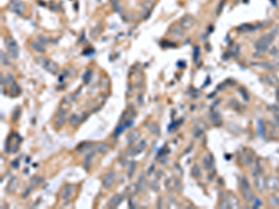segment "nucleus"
Returning a JSON list of instances; mask_svg holds the SVG:
<instances>
[{"mask_svg": "<svg viewBox=\"0 0 279 209\" xmlns=\"http://www.w3.org/2000/svg\"><path fill=\"white\" fill-rule=\"evenodd\" d=\"M255 183L257 185V188L260 190H263L265 188H266V181L265 180L263 179V176H256V180H255Z\"/></svg>", "mask_w": 279, "mask_h": 209, "instance_id": "2eb2a0df", "label": "nucleus"}, {"mask_svg": "<svg viewBox=\"0 0 279 209\" xmlns=\"http://www.w3.org/2000/svg\"><path fill=\"white\" fill-rule=\"evenodd\" d=\"M0 57H1V63L3 64V65H8V64L9 63V60L6 53H4V51L0 52Z\"/></svg>", "mask_w": 279, "mask_h": 209, "instance_id": "72a5a7b5", "label": "nucleus"}, {"mask_svg": "<svg viewBox=\"0 0 279 209\" xmlns=\"http://www.w3.org/2000/svg\"><path fill=\"white\" fill-rule=\"evenodd\" d=\"M203 164H204V166L207 169L211 168L212 166H213V158H212V156L209 155V154H207L204 157V159H203Z\"/></svg>", "mask_w": 279, "mask_h": 209, "instance_id": "412c9836", "label": "nucleus"}, {"mask_svg": "<svg viewBox=\"0 0 279 209\" xmlns=\"http://www.w3.org/2000/svg\"><path fill=\"white\" fill-rule=\"evenodd\" d=\"M194 24V19L191 15H185L180 19V26L183 29H189Z\"/></svg>", "mask_w": 279, "mask_h": 209, "instance_id": "1a4fd4ad", "label": "nucleus"}, {"mask_svg": "<svg viewBox=\"0 0 279 209\" xmlns=\"http://www.w3.org/2000/svg\"><path fill=\"white\" fill-rule=\"evenodd\" d=\"M136 170V163L135 162H131L130 165H129V168H128V173H127V176H132L134 172Z\"/></svg>", "mask_w": 279, "mask_h": 209, "instance_id": "2f4dec72", "label": "nucleus"}, {"mask_svg": "<svg viewBox=\"0 0 279 209\" xmlns=\"http://www.w3.org/2000/svg\"><path fill=\"white\" fill-rule=\"evenodd\" d=\"M18 183H19V181H18V179L16 178V176L11 178L10 180L8 183V186L6 187L7 192H9V194H12V192H14V190H16V188H17V186H18Z\"/></svg>", "mask_w": 279, "mask_h": 209, "instance_id": "ddd939ff", "label": "nucleus"}, {"mask_svg": "<svg viewBox=\"0 0 279 209\" xmlns=\"http://www.w3.org/2000/svg\"><path fill=\"white\" fill-rule=\"evenodd\" d=\"M74 191H75V188L73 185H66L61 189L60 197L62 200H67L71 197V195L74 194Z\"/></svg>", "mask_w": 279, "mask_h": 209, "instance_id": "6e6552de", "label": "nucleus"}, {"mask_svg": "<svg viewBox=\"0 0 279 209\" xmlns=\"http://www.w3.org/2000/svg\"><path fill=\"white\" fill-rule=\"evenodd\" d=\"M183 28L180 25H176V26H174V30H170V34L174 38L176 37L177 39H180V37L183 36Z\"/></svg>", "mask_w": 279, "mask_h": 209, "instance_id": "4468645a", "label": "nucleus"}, {"mask_svg": "<svg viewBox=\"0 0 279 209\" xmlns=\"http://www.w3.org/2000/svg\"><path fill=\"white\" fill-rule=\"evenodd\" d=\"M91 146H92V144L88 143V142H84V143L80 144V145L77 147V150H78L80 152H85V151L89 150V149L91 148Z\"/></svg>", "mask_w": 279, "mask_h": 209, "instance_id": "393cba45", "label": "nucleus"}, {"mask_svg": "<svg viewBox=\"0 0 279 209\" xmlns=\"http://www.w3.org/2000/svg\"><path fill=\"white\" fill-rule=\"evenodd\" d=\"M37 61L39 65H41L44 69H46L47 72H50L52 74H56L59 71L58 65L53 60L50 59H47L43 56H39L37 58Z\"/></svg>", "mask_w": 279, "mask_h": 209, "instance_id": "f03ea898", "label": "nucleus"}, {"mask_svg": "<svg viewBox=\"0 0 279 209\" xmlns=\"http://www.w3.org/2000/svg\"><path fill=\"white\" fill-rule=\"evenodd\" d=\"M41 182H43V178H41V176H35L31 179L30 185H31V187H35V186H37L38 184H40Z\"/></svg>", "mask_w": 279, "mask_h": 209, "instance_id": "b1692460", "label": "nucleus"}, {"mask_svg": "<svg viewBox=\"0 0 279 209\" xmlns=\"http://www.w3.org/2000/svg\"><path fill=\"white\" fill-rule=\"evenodd\" d=\"M124 198H125V196L123 195V194H116V195H113L111 199H110V201H109V203H108V207L109 208H116V207H117L121 203H122V201L124 200Z\"/></svg>", "mask_w": 279, "mask_h": 209, "instance_id": "9d476101", "label": "nucleus"}, {"mask_svg": "<svg viewBox=\"0 0 279 209\" xmlns=\"http://www.w3.org/2000/svg\"><path fill=\"white\" fill-rule=\"evenodd\" d=\"M278 63H279V60H278Z\"/></svg>", "mask_w": 279, "mask_h": 209, "instance_id": "79ce46f5", "label": "nucleus"}, {"mask_svg": "<svg viewBox=\"0 0 279 209\" xmlns=\"http://www.w3.org/2000/svg\"><path fill=\"white\" fill-rule=\"evenodd\" d=\"M19 163H20L19 159H16L15 161H13V162H11V166H12V167H14V168H17V167H19Z\"/></svg>", "mask_w": 279, "mask_h": 209, "instance_id": "4c0bfd02", "label": "nucleus"}, {"mask_svg": "<svg viewBox=\"0 0 279 209\" xmlns=\"http://www.w3.org/2000/svg\"><path fill=\"white\" fill-rule=\"evenodd\" d=\"M120 2V0H111V3L113 5V7L114 8V9L117 10V7H118V4Z\"/></svg>", "mask_w": 279, "mask_h": 209, "instance_id": "e433bc0d", "label": "nucleus"}, {"mask_svg": "<svg viewBox=\"0 0 279 209\" xmlns=\"http://www.w3.org/2000/svg\"><path fill=\"white\" fill-rule=\"evenodd\" d=\"M69 123H70L71 125H73V126H77V125H79V123H80V117H79L77 115L73 114V115H71L70 117H69Z\"/></svg>", "mask_w": 279, "mask_h": 209, "instance_id": "4be33fe9", "label": "nucleus"}, {"mask_svg": "<svg viewBox=\"0 0 279 209\" xmlns=\"http://www.w3.org/2000/svg\"><path fill=\"white\" fill-rule=\"evenodd\" d=\"M278 175H279V168H278Z\"/></svg>", "mask_w": 279, "mask_h": 209, "instance_id": "a19ab883", "label": "nucleus"}, {"mask_svg": "<svg viewBox=\"0 0 279 209\" xmlns=\"http://www.w3.org/2000/svg\"><path fill=\"white\" fill-rule=\"evenodd\" d=\"M227 203H228L229 207H231V208H234V207L236 208V207H238V201H237V199H236L234 195H232V194L228 195Z\"/></svg>", "mask_w": 279, "mask_h": 209, "instance_id": "aec40b11", "label": "nucleus"}, {"mask_svg": "<svg viewBox=\"0 0 279 209\" xmlns=\"http://www.w3.org/2000/svg\"><path fill=\"white\" fill-rule=\"evenodd\" d=\"M20 115H21V109H20L19 107H17V108H16V109L14 110L13 114H12V119H13L14 122H16V121H17V120L19 119Z\"/></svg>", "mask_w": 279, "mask_h": 209, "instance_id": "473e14b6", "label": "nucleus"}, {"mask_svg": "<svg viewBox=\"0 0 279 209\" xmlns=\"http://www.w3.org/2000/svg\"><path fill=\"white\" fill-rule=\"evenodd\" d=\"M9 9L18 15H23L26 9V6L22 0H11L9 4Z\"/></svg>", "mask_w": 279, "mask_h": 209, "instance_id": "20e7f679", "label": "nucleus"}, {"mask_svg": "<svg viewBox=\"0 0 279 209\" xmlns=\"http://www.w3.org/2000/svg\"><path fill=\"white\" fill-rule=\"evenodd\" d=\"M126 127H127L126 124H122V125H119L118 126H117L116 130H114V136H116V137H118V136L125 130Z\"/></svg>", "mask_w": 279, "mask_h": 209, "instance_id": "bb28decb", "label": "nucleus"}, {"mask_svg": "<svg viewBox=\"0 0 279 209\" xmlns=\"http://www.w3.org/2000/svg\"><path fill=\"white\" fill-rule=\"evenodd\" d=\"M91 77H92V71H91V70H88V71L85 73L84 76H83L84 82H85L86 84H89V81H90V79H91Z\"/></svg>", "mask_w": 279, "mask_h": 209, "instance_id": "c756f323", "label": "nucleus"}, {"mask_svg": "<svg viewBox=\"0 0 279 209\" xmlns=\"http://www.w3.org/2000/svg\"><path fill=\"white\" fill-rule=\"evenodd\" d=\"M153 3L150 0H147V1H144L141 5V9H142V12H141V15H143V17L145 18V15L149 16L152 9H153Z\"/></svg>", "mask_w": 279, "mask_h": 209, "instance_id": "f8f14e48", "label": "nucleus"}, {"mask_svg": "<svg viewBox=\"0 0 279 209\" xmlns=\"http://www.w3.org/2000/svg\"><path fill=\"white\" fill-rule=\"evenodd\" d=\"M241 190H242V194L244 195V198L247 200L248 202L252 201L253 199V191L249 186V183L248 182V180L246 179H243L241 181Z\"/></svg>", "mask_w": 279, "mask_h": 209, "instance_id": "39448f33", "label": "nucleus"}, {"mask_svg": "<svg viewBox=\"0 0 279 209\" xmlns=\"http://www.w3.org/2000/svg\"><path fill=\"white\" fill-rule=\"evenodd\" d=\"M9 92H10V95L12 96V97H14V98L20 95V93H21V88H20V87L18 86V84L16 83V82H13V83H12V85H11V87H10Z\"/></svg>", "mask_w": 279, "mask_h": 209, "instance_id": "a211bd4d", "label": "nucleus"}, {"mask_svg": "<svg viewBox=\"0 0 279 209\" xmlns=\"http://www.w3.org/2000/svg\"><path fill=\"white\" fill-rule=\"evenodd\" d=\"M270 203H271L273 205H274V206L279 205V194H277V195H273V196L271 197V199H270Z\"/></svg>", "mask_w": 279, "mask_h": 209, "instance_id": "f704fd0d", "label": "nucleus"}, {"mask_svg": "<svg viewBox=\"0 0 279 209\" xmlns=\"http://www.w3.org/2000/svg\"><path fill=\"white\" fill-rule=\"evenodd\" d=\"M5 44H6V47L8 51L9 52V55L13 58V59H17L19 57V46L16 42V40L11 37V36H7L5 38Z\"/></svg>", "mask_w": 279, "mask_h": 209, "instance_id": "7ed1b4c3", "label": "nucleus"}, {"mask_svg": "<svg viewBox=\"0 0 279 209\" xmlns=\"http://www.w3.org/2000/svg\"><path fill=\"white\" fill-rule=\"evenodd\" d=\"M37 41H39L42 45H44V46H46L47 44V42H48V40L45 37V36H38L37 37Z\"/></svg>", "mask_w": 279, "mask_h": 209, "instance_id": "c9c22d12", "label": "nucleus"}, {"mask_svg": "<svg viewBox=\"0 0 279 209\" xmlns=\"http://www.w3.org/2000/svg\"><path fill=\"white\" fill-rule=\"evenodd\" d=\"M114 180H116V173H114V171L113 170L108 171L103 176V186L105 188H111L114 182Z\"/></svg>", "mask_w": 279, "mask_h": 209, "instance_id": "0eeeda50", "label": "nucleus"}, {"mask_svg": "<svg viewBox=\"0 0 279 209\" xmlns=\"http://www.w3.org/2000/svg\"><path fill=\"white\" fill-rule=\"evenodd\" d=\"M30 190H31V188H29L27 190H25V191L23 192V198H25V197H27V196L29 195V192H30Z\"/></svg>", "mask_w": 279, "mask_h": 209, "instance_id": "58836bf2", "label": "nucleus"}, {"mask_svg": "<svg viewBox=\"0 0 279 209\" xmlns=\"http://www.w3.org/2000/svg\"><path fill=\"white\" fill-rule=\"evenodd\" d=\"M274 40V36L272 35H265L262 36L255 44V47L260 54H263L270 46L271 43Z\"/></svg>", "mask_w": 279, "mask_h": 209, "instance_id": "f257e3e1", "label": "nucleus"}, {"mask_svg": "<svg viewBox=\"0 0 279 209\" xmlns=\"http://www.w3.org/2000/svg\"><path fill=\"white\" fill-rule=\"evenodd\" d=\"M147 127H148L149 130H150L152 133H154V134H158V133H159V127L157 126L156 124L150 123V124H148V126H147Z\"/></svg>", "mask_w": 279, "mask_h": 209, "instance_id": "a878e982", "label": "nucleus"}, {"mask_svg": "<svg viewBox=\"0 0 279 209\" xmlns=\"http://www.w3.org/2000/svg\"><path fill=\"white\" fill-rule=\"evenodd\" d=\"M6 83H5V79H4V76H3V74H1V86H3V85H5Z\"/></svg>", "mask_w": 279, "mask_h": 209, "instance_id": "ea45409f", "label": "nucleus"}, {"mask_svg": "<svg viewBox=\"0 0 279 209\" xmlns=\"http://www.w3.org/2000/svg\"><path fill=\"white\" fill-rule=\"evenodd\" d=\"M264 80L266 81V83H268V84H270V85H273V86H274V85H276V84H278V79L274 75V74H269V75H266L265 77H264Z\"/></svg>", "mask_w": 279, "mask_h": 209, "instance_id": "5701e85b", "label": "nucleus"}, {"mask_svg": "<svg viewBox=\"0 0 279 209\" xmlns=\"http://www.w3.org/2000/svg\"><path fill=\"white\" fill-rule=\"evenodd\" d=\"M110 147L107 145L106 143H103V142H101V143H98L96 145V150L98 152L100 153H105L109 151Z\"/></svg>", "mask_w": 279, "mask_h": 209, "instance_id": "6ab92c4d", "label": "nucleus"}, {"mask_svg": "<svg viewBox=\"0 0 279 209\" xmlns=\"http://www.w3.org/2000/svg\"><path fill=\"white\" fill-rule=\"evenodd\" d=\"M93 155H94V152H91L90 154H89V155L86 156L85 162H84V163H85V168H86V169H89V166H90V164H91V159H92Z\"/></svg>", "mask_w": 279, "mask_h": 209, "instance_id": "7c9ffc66", "label": "nucleus"}, {"mask_svg": "<svg viewBox=\"0 0 279 209\" xmlns=\"http://www.w3.org/2000/svg\"><path fill=\"white\" fill-rule=\"evenodd\" d=\"M140 138V133L138 130H132L127 136V142L130 144V143H133L135 142L138 139Z\"/></svg>", "mask_w": 279, "mask_h": 209, "instance_id": "dca6fc26", "label": "nucleus"}, {"mask_svg": "<svg viewBox=\"0 0 279 209\" xmlns=\"http://www.w3.org/2000/svg\"><path fill=\"white\" fill-rule=\"evenodd\" d=\"M31 47L34 50H36V51H37V52H40V53H42V52H44L45 51V46L44 45H42L39 41H34V42H32L31 43Z\"/></svg>", "mask_w": 279, "mask_h": 209, "instance_id": "f3484780", "label": "nucleus"}, {"mask_svg": "<svg viewBox=\"0 0 279 209\" xmlns=\"http://www.w3.org/2000/svg\"><path fill=\"white\" fill-rule=\"evenodd\" d=\"M65 121H66V111L64 109L60 108L55 118V125L60 128L64 125Z\"/></svg>", "mask_w": 279, "mask_h": 209, "instance_id": "423d86ee", "label": "nucleus"}, {"mask_svg": "<svg viewBox=\"0 0 279 209\" xmlns=\"http://www.w3.org/2000/svg\"><path fill=\"white\" fill-rule=\"evenodd\" d=\"M191 173H192V175L194 176V178H198V176H200V175H201V172H200V168H199V166H194L193 167H192V171H191Z\"/></svg>", "mask_w": 279, "mask_h": 209, "instance_id": "cd10ccee", "label": "nucleus"}, {"mask_svg": "<svg viewBox=\"0 0 279 209\" xmlns=\"http://www.w3.org/2000/svg\"><path fill=\"white\" fill-rule=\"evenodd\" d=\"M145 147H146V142H145V140H141L136 147L131 148L130 150H128V151H127V154H128V155H131V156L137 155V154L141 153V152L145 149Z\"/></svg>", "mask_w": 279, "mask_h": 209, "instance_id": "9b49d317", "label": "nucleus"}, {"mask_svg": "<svg viewBox=\"0 0 279 209\" xmlns=\"http://www.w3.org/2000/svg\"><path fill=\"white\" fill-rule=\"evenodd\" d=\"M199 57H200L199 46H194V62H197L199 60Z\"/></svg>", "mask_w": 279, "mask_h": 209, "instance_id": "c85d7f7f", "label": "nucleus"}]
</instances>
